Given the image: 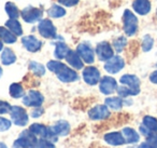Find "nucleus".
<instances>
[{
  "label": "nucleus",
  "instance_id": "38",
  "mask_svg": "<svg viewBox=\"0 0 157 148\" xmlns=\"http://www.w3.org/2000/svg\"><path fill=\"white\" fill-rule=\"evenodd\" d=\"M58 2H59V5H61L63 7L72 8L78 5V0H58Z\"/></svg>",
  "mask_w": 157,
  "mask_h": 148
},
{
  "label": "nucleus",
  "instance_id": "18",
  "mask_svg": "<svg viewBox=\"0 0 157 148\" xmlns=\"http://www.w3.org/2000/svg\"><path fill=\"white\" fill-rule=\"evenodd\" d=\"M52 132L54 133L55 135H61V136H66L68 133L70 132V124L68 123L65 120H59L57 121L54 125L51 128Z\"/></svg>",
  "mask_w": 157,
  "mask_h": 148
},
{
  "label": "nucleus",
  "instance_id": "4",
  "mask_svg": "<svg viewBox=\"0 0 157 148\" xmlns=\"http://www.w3.org/2000/svg\"><path fill=\"white\" fill-rule=\"evenodd\" d=\"M37 143V136L28 130L23 132L20 137L16 139L14 143V148H35Z\"/></svg>",
  "mask_w": 157,
  "mask_h": 148
},
{
  "label": "nucleus",
  "instance_id": "37",
  "mask_svg": "<svg viewBox=\"0 0 157 148\" xmlns=\"http://www.w3.org/2000/svg\"><path fill=\"white\" fill-rule=\"evenodd\" d=\"M10 109H11V106L9 103L5 102V101H0V115L10 113Z\"/></svg>",
  "mask_w": 157,
  "mask_h": 148
},
{
  "label": "nucleus",
  "instance_id": "34",
  "mask_svg": "<svg viewBox=\"0 0 157 148\" xmlns=\"http://www.w3.org/2000/svg\"><path fill=\"white\" fill-rule=\"evenodd\" d=\"M35 148H55V146L53 145L52 142H50L46 138H41L40 141H38L37 145L35 146Z\"/></svg>",
  "mask_w": 157,
  "mask_h": 148
},
{
  "label": "nucleus",
  "instance_id": "11",
  "mask_svg": "<svg viewBox=\"0 0 157 148\" xmlns=\"http://www.w3.org/2000/svg\"><path fill=\"white\" fill-rule=\"evenodd\" d=\"M99 89H100L102 94L110 95V94H112L113 92L116 91V89H117V82H116V80L113 77L105 76L99 81Z\"/></svg>",
  "mask_w": 157,
  "mask_h": 148
},
{
  "label": "nucleus",
  "instance_id": "27",
  "mask_svg": "<svg viewBox=\"0 0 157 148\" xmlns=\"http://www.w3.org/2000/svg\"><path fill=\"white\" fill-rule=\"evenodd\" d=\"M9 93L14 98H20L25 95L24 88L22 87L21 83H12L9 88Z\"/></svg>",
  "mask_w": 157,
  "mask_h": 148
},
{
  "label": "nucleus",
  "instance_id": "35",
  "mask_svg": "<svg viewBox=\"0 0 157 148\" xmlns=\"http://www.w3.org/2000/svg\"><path fill=\"white\" fill-rule=\"evenodd\" d=\"M11 128V121L3 117H0V132H5Z\"/></svg>",
  "mask_w": 157,
  "mask_h": 148
},
{
  "label": "nucleus",
  "instance_id": "28",
  "mask_svg": "<svg viewBox=\"0 0 157 148\" xmlns=\"http://www.w3.org/2000/svg\"><path fill=\"white\" fill-rule=\"evenodd\" d=\"M105 105L113 110H120L123 107V100L121 97H108L105 100Z\"/></svg>",
  "mask_w": 157,
  "mask_h": 148
},
{
  "label": "nucleus",
  "instance_id": "12",
  "mask_svg": "<svg viewBox=\"0 0 157 148\" xmlns=\"http://www.w3.org/2000/svg\"><path fill=\"white\" fill-rule=\"evenodd\" d=\"M83 79L87 84L95 85L100 81V72L95 66H88L83 69Z\"/></svg>",
  "mask_w": 157,
  "mask_h": 148
},
{
  "label": "nucleus",
  "instance_id": "10",
  "mask_svg": "<svg viewBox=\"0 0 157 148\" xmlns=\"http://www.w3.org/2000/svg\"><path fill=\"white\" fill-rule=\"evenodd\" d=\"M125 61L122 56L118 55H114L110 60H108L105 64V69L107 70L109 74H117L118 72L124 68Z\"/></svg>",
  "mask_w": 157,
  "mask_h": 148
},
{
  "label": "nucleus",
  "instance_id": "30",
  "mask_svg": "<svg viewBox=\"0 0 157 148\" xmlns=\"http://www.w3.org/2000/svg\"><path fill=\"white\" fill-rule=\"evenodd\" d=\"M29 69L37 76H43L45 74V67L38 62H30L29 63Z\"/></svg>",
  "mask_w": 157,
  "mask_h": 148
},
{
  "label": "nucleus",
  "instance_id": "36",
  "mask_svg": "<svg viewBox=\"0 0 157 148\" xmlns=\"http://www.w3.org/2000/svg\"><path fill=\"white\" fill-rule=\"evenodd\" d=\"M146 143H147L152 148H157V134H156V132L152 133L150 136H147Z\"/></svg>",
  "mask_w": 157,
  "mask_h": 148
},
{
  "label": "nucleus",
  "instance_id": "32",
  "mask_svg": "<svg viewBox=\"0 0 157 148\" xmlns=\"http://www.w3.org/2000/svg\"><path fill=\"white\" fill-rule=\"evenodd\" d=\"M153 46H154V39L151 37L150 35H145L142 39V50L144 52H148L152 50Z\"/></svg>",
  "mask_w": 157,
  "mask_h": 148
},
{
  "label": "nucleus",
  "instance_id": "8",
  "mask_svg": "<svg viewBox=\"0 0 157 148\" xmlns=\"http://www.w3.org/2000/svg\"><path fill=\"white\" fill-rule=\"evenodd\" d=\"M56 76L61 82H66V83L74 82V81H76L78 79V75L76 74L75 70L68 67L65 64L61 65V67L56 72Z\"/></svg>",
  "mask_w": 157,
  "mask_h": 148
},
{
  "label": "nucleus",
  "instance_id": "29",
  "mask_svg": "<svg viewBox=\"0 0 157 148\" xmlns=\"http://www.w3.org/2000/svg\"><path fill=\"white\" fill-rule=\"evenodd\" d=\"M143 125H145L152 132H157V119L151 116H145L143 118Z\"/></svg>",
  "mask_w": 157,
  "mask_h": 148
},
{
  "label": "nucleus",
  "instance_id": "19",
  "mask_svg": "<svg viewBox=\"0 0 157 148\" xmlns=\"http://www.w3.org/2000/svg\"><path fill=\"white\" fill-rule=\"evenodd\" d=\"M105 141L107 142L108 144L113 145V146H120L125 143V139H124L123 134L122 133H118V132H112V133L105 134Z\"/></svg>",
  "mask_w": 157,
  "mask_h": 148
},
{
  "label": "nucleus",
  "instance_id": "7",
  "mask_svg": "<svg viewBox=\"0 0 157 148\" xmlns=\"http://www.w3.org/2000/svg\"><path fill=\"white\" fill-rule=\"evenodd\" d=\"M96 54L100 61L107 62L112 56H114V49L108 41H101L96 46Z\"/></svg>",
  "mask_w": 157,
  "mask_h": 148
},
{
  "label": "nucleus",
  "instance_id": "45",
  "mask_svg": "<svg viewBox=\"0 0 157 148\" xmlns=\"http://www.w3.org/2000/svg\"><path fill=\"white\" fill-rule=\"evenodd\" d=\"M156 15H157V10H156Z\"/></svg>",
  "mask_w": 157,
  "mask_h": 148
},
{
  "label": "nucleus",
  "instance_id": "2",
  "mask_svg": "<svg viewBox=\"0 0 157 148\" xmlns=\"http://www.w3.org/2000/svg\"><path fill=\"white\" fill-rule=\"evenodd\" d=\"M42 15H43V10L37 7H31V6L26 7L21 11V18L27 24H35L37 22H40L42 20Z\"/></svg>",
  "mask_w": 157,
  "mask_h": 148
},
{
  "label": "nucleus",
  "instance_id": "17",
  "mask_svg": "<svg viewBox=\"0 0 157 148\" xmlns=\"http://www.w3.org/2000/svg\"><path fill=\"white\" fill-rule=\"evenodd\" d=\"M66 61L67 63L71 66L74 69H83L84 67V62L82 61V59L80 57V55L78 54V52L74 50H69V52L66 55Z\"/></svg>",
  "mask_w": 157,
  "mask_h": 148
},
{
  "label": "nucleus",
  "instance_id": "5",
  "mask_svg": "<svg viewBox=\"0 0 157 148\" xmlns=\"http://www.w3.org/2000/svg\"><path fill=\"white\" fill-rule=\"evenodd\" d=\"M10 116L14 124L18 126H25L28 123V115L23 107L12 106L10 109Z\"/></svg>",
  "mask_w": 157,
  "mask_h": 148
},
{
  "label": "nucleus",
  "instance_id": "26",
  "mask_svg": "<svg viewBox=\"0 0 157 148\" xmlns=\"http://www.w3.org/2000/svg\"><path fill=\"white\" fill-rule=\"evenodd\" d=\"M5 10H6V12H7L9 18H16V20H17V18L21 16L20 9L16 7V5L14 2H11V1H9V2L6 3Z\"/></svg>",
  "mask_w": 157,
  "mask_h": 148
},
{
  "label": "nucleus",
  "instance_id": "13",
  "mask_svg": "<svg viewBox=\"0 0 157 148\" xmlns=\"http://www.w3.org/2000/svg\"><path fill=\"white\" fill-rule=\"evenodd\" d=\"M22 44L27 51L29 52H38V51L41 50L42 48V41L38 39L36 36L29 35V36H25L22 38Z\"/></svg>",
  "mask_w": 157,
  "mask_h": 148
},
{
  "label": "nucleus",
  "instance_id": "39",
  "mask_svg": "<svg viewBox=\"0 0 157 148\" xmlns=\"http://www.w3.org/2000/svg\"><path fill=\"white\" fill-rule=\"evenodd\" d=\"M43 113V109H41L40 107H36L35 109H33V111H31V116H33V118H38L40 117V116Z\"/></svg>",
  "mask_w": 157,
  "mask_h": 148
},
{
  "label": "nucleus",
  "instance_id": "14",
  "mask_svg": "<svg viewBox=\"0 0 157 148\" xmlns=\"http://www.w3.org/2000/svg\"><path fill=\"white\" fill-rule=\"evenodd\" d=\"M110 110L107 105H96L88 111V117L92 120H103L110 117Z\"/></svg>",
  "mask_w": 157,
  "mask_h": 148
},
{
  "label": "nucleus",
  "instance_id": "24",
  "mask_svg": "<svg viewBox=\"0 0 157 148\" xmlns=\"http://www.w3.org/2000/svg\"><path fill=\"white\" fill-rule=\"evenodd\" d=\"M69 47L63 41H59L55 43V51H54V55L57 60H63L66 57L67 53L69 52Z\"/></svg>",
  "mask_w": 157,
  "mask_h": 148
},
{
  "label": "nucleus",
  "instance_id": "15",
  "mask_svg": "<svg viewBox=\"0 0 157 148\" xmlns=\"http://www.w3.org/2000/svg\"><path fill=\"white\" fill-rule=\"evenodd\" d=\"M132 9L138 15H147L152 10V3L150 0H135L132 2Z\"/></svg>",
  "mask_w": 157,
  "mask_h": 148
},
{
  "label": "nucleus",
  "instance_id": "20",
  "mask_svg": "<svg viewBox=\"0 0 157 148\" xmlns=\"http://www.w3.org/2000/svg\"><path fill=\"white\" fill-rule=\"evenodd\" d=\"M6 27H7L10 31H12L16 37L23 36V33H24V31H23L22 24H21L16 18H9V20L6 22Z\"/></svg>",
  "mask_w": 157,
  "mask_h": 148
},
{
  "label": "nucleus",
  "instance_id": "33",
  "mask_svg": "<svg viewBox=\"0 0 157 148\" xmlns=\"http://www.w3.org/2000/svg\"><path fill=\"white\" fill-rule=\"evenodd\" d=\"M116 90H117V93L120 97H128V96H130V95H137V93H136L135 91H132L130 88L126 87V85H124V84H123L122 87L117 88Z\"/></svg>",
  "mask_w": 157,
  "mask_h": 148
},
{
  "label": "nucleus",
  "instance_id": "9",
  "mask_svg": "<svg viewBox=\"0 0 157 148\" xmlns=\"http://www.w3.org/2000/svg\"><path fill=\"white\" fill-rule=\"evenodd\" d=\"M75 51L78 52V54L80 55V57L84 63L93 64L95 62V51L93 50L90 44L82 42V43L78 44Z\"/></svg>",
  "mask_w": 157,
  "mask_h": 148
},
{
  "label": "nucleus",
  "instance_id": "31",
  "mask_svg": "<svg viewBox=\"0 0 157 148\" xmlns=\"http://www.w3.org/2000/svg\"><path fill=\"white\" fill-rule=\"evenodd\" d=\"M127 44V39L125 37H123V36H121V37H118L117 39H115L113 41V49L116 51V52H122L123 50H124V48L126 47Z\"/></svg>",
  "mask_w": 157,
  "mask_h": 148
},
{
  "label": "nucleus",
  "instance_id": "43",
  "mask_svg": "<svg viewBox=\"0 0 157 148\" xmlns=\"http://www.w3.org/2000/svg\"><path fill=\"white\" fill-rule=\"evenodd\" d=\"M0 148H8L5 143H0Z\"/></svg>",
  "mask_w": 157,
  "mask_h": 148
},
{
  "label": "nucleus",
  "instance_id": "22",
  "mask_svg": "<svg viewBox=\"0 0 157 148\" xmlns=\"http://www.w3.org/2000/svg\"><path fill=\"white\" fill-rule=\"evenodd\" d=\"M1 63L3 65H12L13 63H15L16 61V55L15 53L13 52V50L10 48H6L2 50V53H1Z\"/></svg>",
  "mask_w": 157,
  "mask_h": 148
},
{
  "label": "nucleus",
  "instance_id": "42",
  "mask_svg": "<svg viewBox=\"0 0 157 148\" xmlns=\"http://www.w3.org/2000/svg\"><path fill=\"white\" fill-rule=\"evenodd\" d=\"M2 50H3V42L0 40V52H1Z\"/></svg>",
  "mask_w": 157,
  "mask_h": 148
},
{
  "label": "nucleus",
  "instance_id": "16",
  "mask_svg": "<svg viewBox=\"0 0 157 148\" xmlns=\"http://www.w3.org/2000/svg\"><path fill=\"white\" fill-rule=\"evenodd\" d=\"M121 83L126 87L130 88L132 91H135L137 94L140 92V79L135 75H124L120 79Z\"/></svg>",
  "mask_w": 157,
  "mask_h": 148
},
{
  "label": "nucleus",
  "instance_id": "40",
  "mask_svg": "<svg viewBox=\"0 0 157 148\" xmlns=\"http://www.w3.org/2000/svg\"><path fill=\"white\" fill-rule=\"evenodd\" d=\"M150 80H151V82H153V83H155V84H157V70H155V72H153L152 74H151Z\"/></svg>",
  "mask_w": 157,
  "mask_h": 148
},
{
  "label": "nucleus",
  "instance_id": "44",
  "mask_svg": "<svg viewBox=\"0 0 157 148\" xmlns=\"http://www.w3.org/2000/svg\"><path fill=\"white\" fill-rule=\"evenodd\" d=\"M1 76H2V68L0 67V77H1Z\"/></svg>",
  "mask_w": 157,
  "mask_h": 148
},
{
  "label": "nucleus",
  "instance_id": "3",
  "mask_svg": "<svg viewBox=\"0 0 157 148\" xmlns=\"http://www.w3.org/2000/svg\"><path fill=\"white\" fill-rule=\"evenodd\" d=\"M38 31L45 39H55L57 37V29L50 18L40 21L38 24Z\"/></svg>",
  "mask_w": 157,
  "mask_h": 148
},
{
  "label": "nucleus",
  "instance_id": "1",
  "mask_svg": "<svg viewBox=\"0 0 157 148\" xmlns=\"http://www.w3.org/2000/svg\"><path fill=\"white\" fill-rule=\"evenodd\" d=\"M123 27L125 34L129 37L135 36L139 29V21L137 15L129 9H126L123 13Z\"/></svg>",
  "mask_w": 157,
  "mask_h": 148
},
{
  "label": "nucleus",
  "instance_id": "6",
  "mask_svg": "<svg viewBox=\"0 0 157 148\" xmlns=\"http://www.w3.org/2000/svg\"><path fill=\"white\" fill-rule=\"evenodd\" d=\"M44 102V96L36 90H30L23 97V104L28 107H40Z\"/></svg>",
  "mask_w": 157,
  "mask_h": 148
},
{
  "label": "nucleus",
  "instance_id": "21",
  "mask_svg": "<svg viewBox=\"0 0 157 148\" xmlns=\"http://www.w3.org/2000/svg\"><path fill=\"white\" fill-rule=\"evenodd\" d=\"M0 40L2 42H5V43L13 44L16 42L17 37L12 31H10L7 27L3 26V27H0Z\"/></svg>",
  "mask_w": 157,
  "mask_h": 148
},
{
  "label": "nucleus",
  "instance_id": "41",
  "mask_svg": "<svg viewBox=\"0 0 157 148\" xmlns=\"http://www.w3.org/2000/svg\"><path fill=\"white\" fill-rule=\"evenodd\" d=\"M139 148H152V147H151L147 143H143V144H141V145L139 146Z\"/></svg>",
  "mask_w": 157,
  "mask_h": 148
},
{
  "label": "nucleus",
  "instance_id": "25",
  "mask_svg": "<svg viewBox=\"0 0 157 148\" xmlns=\"http://www.w3.org/2000/svg\"><path fill=\"white\" fill-rule=\"evenodd\" d=\"M122 134H123V136H124L125 142H127V143L133 144V143H137V142H139L140 136H139V134H138V133L133 130V129H131V128L123 129Z\"/></svg>",
  "mask_w": 157,
  "mask_h": 148
},
{
  "label": "nucleus",
  "instance_id": "23",
  "mask_svg": "<svg viewBox=\"0 0 157 148\" xmlns=\"http://www.w3.org/2000/svg\"><path fill=\"white\" fill-rule=\"evenodd\" d=\"M48 15L51 18H60L66 15V9L61 5H53L48 8Z\"/></svg>",
  "mask_w": 157,
  "mask_h": 148
}]
</instances>
